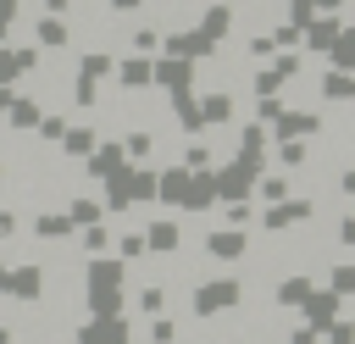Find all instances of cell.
Listing matches in <instances>:
<instances>
[{"label": "cell", "mask_w": 355, "mask_h": 344, "mask_svg": "<svg viewBox=\"0 0 355 344\" xmlns=\"http://www.w3.org/2000/svg\"><path fill=\"white\" fill-rule=\"evenodd\" d=\"M233 300H239V289H233V283H211V289L200 294V305H205V311H216V305H233Z\"/></svg>", "instance_id": "obj_1"}, {"label": "cell", "mask_w": 355, "mask_h": 344, "mask_svg": "<svg viewBox=\"0 0 355 344\" xmlns=\"http://www.w3.org/2000/svg\"><path fill=\"white\" fill-rule=\"evenodd\" d=\"M239 250H244L239 233H211V255H239Z\"/></svg>", "instance_id": "obj_2"}, {"label": "cell", "mask_w": 355, "mask_h": 344, "mask_svg": "<svg viewBox=\"0 0 355 344\" xmlns=\"http://www.w3.org/2000/svg\"><path fill=\"white\" fill-rule=\"evenodd\" d=\"M33 227H39V233H50V239H55V233H67V227H72V222H67V216H39V222H33Z\"/></svg>", "instance_id": "obj_3"}, {"label": "cell", "mask_w": 355, "mask_h": 344, "mask_svg": "<svg viewBox=\"0 0 355 344\" xmlns=\"http://www.w3.org/2000/svg\"><path fill=\"white\" fill-rule=\"evenodd\" d=\"M150 239H155V250H172V244H178V227H172V222H161Z\"/></svg>", "instance_id": "obj_4"}, {"label": "cell", "mask_w": 355, "mask_h": 344, "mask_svg": "<svg viewBox=\"0 0 355 344\" xmlns=\"http://www.w3.org/2000/svg\"><path fill=\"white\" fill-rule=\"evenodd\" d=\"M144 78H150L144 61H128V67H122V83H144Z\"/></svg>", "instance_id": "obj_5"}, {"label": "cell", "mask_w": 355, "mask_h": 344, "mask_svg": "<svg viewBox=\"0 0 355 344\" xmlns=\"http://www.w3.org/2000/svg\"><path fill=\"white\" fill-rule=\"evenodd\" d=\"M39 39H44V44H61L67 33H61V22H39Z\"/></svg>", "instance_id": "obj_6"}, {"label": "cell", "mask_w": 355, "mask_h": 344, "mask_svg": "<svg viewBox=\"0 0 355 344\" xmlns=\"http://www.w3.org/2000/svg\"><path fill=\"white\" fill-rule=\"evenodd\" d=\"M327 94H333V100H349V94H355V83H349V78H333V83H327Z\"/></svg>", "instance_id": "obj_7"}, {"label": "cell", "mask_w": 355, "mask_h": 344, "mask_svg": "<svg viewBox=\"0 0 355 344\" xmlns=\"http://www.w3.org/2000/svg\"><path fill=\"white\" fill-rule=\"evenodd\" d=\"M89 144H94V133H72V139H67V150H72V155H83Z\"/></svg>", "instance_id": "obj_8"}, {"label": "cell", "mask_w": 355, "mask_h": 344, "mask_svg": "<svg viewBox=\"0 0 355 344\" xmlns=\"http://www.w3.org/2000/svg\"><path fill=\"white\" fill-rule=\"evenodd\" d=\"M338 61H344V67H355V33H344V50H338Z\"/></svg>", "instance_id": "obj_9"}, {"label": "cell", "mask_w": 355, "mask_h": 344, "mask_svg": "<svg viewBox=\"0 0 355 344\" xmlns=\"http://www.w3.org/2000/svg\"><path fill=\"white\" fill-rule=\"evenodd\" d=\"M11 227H17V216H11V211H0V239H6Z\"/></svg>", "instance_id": "obj_10"}]
</instances>
